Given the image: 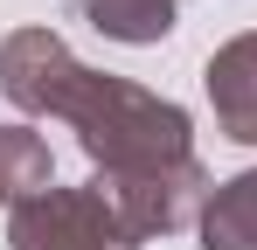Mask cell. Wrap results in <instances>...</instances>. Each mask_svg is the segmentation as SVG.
I'll use <instances>...</instances> for the list:
<instances>
[{"mask_svg": "<svg viewBox=\"0 0 257 250\" xmlns=\"http://www.w3.org/2000/svg\"><path fill=\"white\" fill-rule=\"evenodd\" d=\"M90 21L118 42H160L174 28V0H90Z\"/></svg>", "mask_w": 257, "mask_h": 250, "instance_id": "obj_6", "label": "cell"}, {"mask_svg": "<svg viewBox=\"0 0 257 250\" xmlns=\"http://www.w3.org/2000/svg\"><path fill=\"white\" fill-rule=\"evenodd\" d=\"M14 250H132V229L118 222V208L97 181L49 188L14 208Z\"/></svg>", "mask_w": 257, "mask_h": 250, "instance_id": "obj_2", "label": "cell"}, {"mask_svg": "<svg viewBox=\"0 0 257 250\" xmlns=\"http://www.w3.org/2000/svg\"><path fill=\"white\" fill-rule=\"evenodd\" d=\"M0 83H7L14 104L70 118L77 139H84V153H97V160L111 167V181H125V174H160V167L188 160V118H181L174 104L146 97L139 83L77 70L49 28H21V35L7 42Z\"/></svg>", "mask_w": 257, "mask_h": 250, "instance_id": "obj_1", "label": "cell"}, {"mask_svg": "<svg viewBox=\"0 0 257 250\" xmlns=\"http://www.w3.org/2000/svg\"><path fill=\"white\" fill-rule=\"evenodd\" d=\"M209 97H215L222 132L257 146V35H236V42L209 63Z\"/></svg>", "mask_w": 257, "mask_h": 250, "instance_id": "obj_3", "label": "cell"}, {"mask_svg": "<svg viewBox=\"0 0 257 250\" xmlns=\"http://www.w3.org/2000/svg\"><path fill=\"white\" fill-rule=\"evenodd\" d=\"M202 250H257V174H236L202 208Z\"/></svg>", "mask_w": 257, "mask_h": 250, "instance_id": "obj_4", "label": "cell"}, {"mask_svg": "<svg viewBox=\"0 0 257 250\" xmlns=\"http://www.w3.org/2000/svg\"><path fill=\"white\" fill-rule=\"evenodd\" d=\"M49 195V146L28 125H0V202H35Z\"/></svg>", "mask_w": 257, "mask_h": 250, "instance_id": "obj_5", "label": "cell"}]
</instances>
